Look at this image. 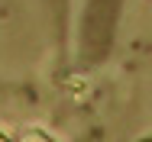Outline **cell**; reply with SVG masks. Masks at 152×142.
<instances>
[{"mask_svg": "<svg viewBox=\"0 0 152 142\" xmlns=\"http://www.w3.org/2000/svg\"><path fill=\"white\" fill-rule=\"evenodd\" d=\"M123 0H88L81 13V55L100 61L113 49V32Z\"/></svg>", "mask_w": 152, "mask_h": 142, "instance_id": "6da1fadb", "label": "cell"}]
</instances>
